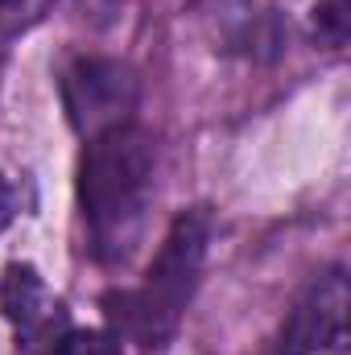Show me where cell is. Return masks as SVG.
Listing matches in <instances>:
<instances>
[{
  "instance_id": "ba28073f",
  "label": "cell",
  "mask_w": 351,
  "mask_h": 355,
  "mask_svg": "<svg viewBox=\"0 0 351 355\" xmlns=\"http://www.w3.org/2000/svg\"><path fill=\"white\" fill-rule=\"evenodd\" d=\"M42 0H0V33H12L21 29L29 17H37Z\"/></svg>"
},
{
  "instance_id": "7a4b0ae2",
  "label": "cell",
  "mask_w": 351,
  "mask_h": 355,
  "mask_svg": "<svg viewBox=\"0 0 351 355\" xmlns=\"http://www.w3.org/2000/svg\"><path fill=\"white\" fill-rule=\"evenodd\" d=\"M207 244H211V215L203 207L178 215L153 265L145 268V281L137 289H120L103 297L112 327L141 347H166L198 289Z\"/></svg>"
},
{
  "instance_id": "277c9868",
  "label": "cell",
  "mask_w": 351,
  "mask_h": 355,
  "mask_svg": "<svg viewBox=\"0 0 351 355\" xmlns=\"http://www.w3.org/2000/svg\"><path fill=\"white\" fill-rule=\"evenodd\" d=\"M348 272H323L293 306L281 331V355H348Z\"/></svg>"
},
{
  "instance_id": "5b68a950",
  "label": "cell",
  "mask_w": 351,
  "mask_h": 355,
  "mask_svg": "<svg viewBox=\"0 0 351 355\" xmlns=\"http://www.w3.org/2000/svg\"><path fill=\"white\" fill-rule=\"evenodd\" d=\"M0 306L4 318L12 322L17 347L29 355H54L62 335L71 331L62 302L46 289V281L37 277L33 265H8L4 281H0Z\"/></svg>"
},
{
  "instance_id": "3957f363",
  "label": "cell",
  "mask_w": 351,
  "mask_h": 355,
  "mask_svg": "<svg viewBox=\"0 0 351 355\" xmlns=\"http://www.w3.org/2000/svg\"><path fill=\"white\" fill-rule=\"evenodd\" d=\"M62 107L71 116V124L95 137L103 128H116V124H128L132 120V107H137V79L124 62H112V58H75L62 79Z\"/></svg>"
},
{
  "instance_id": "8992f818",
  "label": "cell",
  "mask_w": 351,
  "mask_h": 355,
  "mask_svg": "<svg viewBox=\"0 0 351 355\" xmlns=\"http://www.w3.org/2000/svg\"><path fill=\"white\" fill-rule=\"evenodd\" d=\"M314 42L327 50H343L351 37V0H314V17H310Z\"/></svg>"
},
{
  "instance_id": "9c48e42d",
  "label": "cell",
  "mask_w": 351,
  "mask_h": 355,
  "mask_svg": "<svg viewBox=\"0 0 351 355\" xmlns=\"http://www.w3.org/2000/svg\"><path fill=\"white\" fill-rule=\"evenodd\" d=\"M17 211H21V194H17V186L8 178L0 174V232L17 219Z\"/></svg>"
},
{
  "instance_id": "52a82bcc",
  "label": "cell",
  "mask_w": 351,
  "mask_h": 355,
  "mask_svg": "<svg viewBox=\"0 0 351 355\" xmlns=\"http://www.w3.org/2000/svg\"><path fill=\"white\" fill-rule=\"evenodd\" d=\"M54 355H124V347L108 331H67Z\"/></svg>"
},
{
  "instance_id": "6da1fadb",
  "label": "cell",
  "mask_w": 351,
  "mask_h": 355,
  "mask_svg": "<svg viewBox=\"0 0 351 355\" xmlns=\"http://www.w3.org/2000/svg\"><path fill=\"white\" fill-rule=\"evenodd\" d=\"M157 178L153 137L128 120L87 137L79 162V211L99 265H124L145 236Z\"/></svg>"
}]
</instances>
